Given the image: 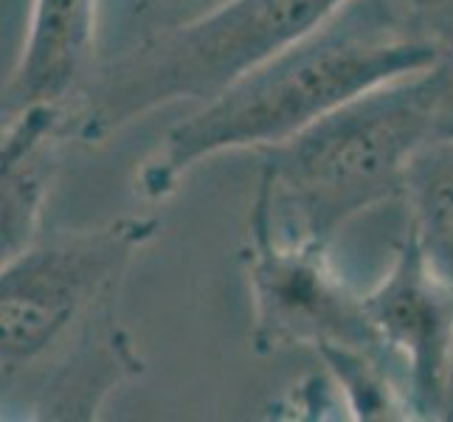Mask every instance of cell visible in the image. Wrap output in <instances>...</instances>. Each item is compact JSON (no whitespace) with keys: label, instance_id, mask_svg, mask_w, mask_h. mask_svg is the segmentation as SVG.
I'll return each mask as SVG.
<instances>
[{"label":"cell","instance_id":"obj_4","mask_svg":"<svg viewBox=\"0 0 453 422\" xmlns=\"http://www.w3.org/2000/svg\"><path fill=\"white\" fill-rule=\"evenodd\" d=\"M343 4L349 0H228L197 20L144 31L142 42L93 71L73 104V141L96 147L158 107L206 104Z\"/></svg>","mask_w":453,"mask_h":422},{"label":"cell","instance_id":"obj_6","mask_svg":"<svg viewBox=\"0 0 453 422\" xmlns=\"http://www.w3.org/2000/svg\"><path fill=\"white\" fill-rule=\"evenodd\" d=\"M366 316L403 369L414 419L453 417V288L405 228L386 276L364 293Z\"/></svg>","mask_w":453,"mask_h":422},{"label":"cell","instance_id":"obj_1","mask_svg":"<svg viewBox=\"0 0 453 422\" xmlns=\"http://www.w3.org/2000/svg\"><path fill=\"white\" fill-rule=\"evenodd\" d=\"M158 217L54 231L0 271V417L96 419L144 372L116 307Z\"/></svg>","mask_w":453,"mask_h":422},{"label":"cell","instance_id":"obj_8","mask_svg":"<svg viewBox=\"0 0 453 422\" xmlns=\"http://www.w3.org/2000/svg\"><path fill=\"white\" fill-rule=\"evenodd\" d=\"M96 0H35L23 54L0 93V111L71 107L93 76Z\"/></svg>","mask_w":453,"mask_h":422},{"label":"cell","instance_id":"obj_3","mask_svg":"<svg viewBox=\"0 0 453 422\" xmlns=\"http://www.w3.org/2000/svg\"><path fill=\"white\" fill-rule=\"evenodd\" d=\"M440 138L431 73L388 82L357 96L276 147L259 150L293 240L330 248L352 217L403 197L405 169Z\"/></svg>","mask_w":453,"mask_h":422},{"label":"cell","instance_id":"obj_2","mask_svg":"<svg viewBox=\"0 0 453 422\" xmlns=\"http://www.w3.org/2000/svg\"><path fill=\"white\" fill-rule=\"evenodd\" d=\"M436 57L411 0H349L316 31L175 124L142 169V195H175L195 164L282 144L341 104L434 68Z\"/></svg>","mask_w":453,"mask_h":422},{"label":"cell","instance_id":"obj_9","mask_svg":"<svg viewBox=\"0 0 453 422\" xmlns=\"http://www.w3.org/2000/svg\"><path fill=\"white\" fill-rule=\"evenodd\" d=\"M403 200L409 203V231L434 271L453 288V138L428 141L414 152Z\"/></svg>","mask_w":453,"mask_h":422},{"label":"cell","instance_id":"obj_11","mask_svg":"<svg viewBox=\"0 0 453 422\" xmlns=\"http://www.w3.org/2000/svg\"><path fill=\"white\" fill-rule=\"evenodd\" d=\"M223 4H228V0H142L135 14L147 26L144 31H158L197 20Z\"/></svg>","mask_w":453,"mask_h":422},{"label":"cell","instance_id":"obj_10","mask_svg":"<svg viewBox=\"0 0 453 422\" xmlns=\"http://www.w3.org/2000/svg\"><path fill=\"white\" fill-rule=\"evenodd\" d=\"M419 26L434 40L436 65L428 68L436 113H440V138H453V0H411Z\"/></svg>","mask_w":453,"mask_h":422},{"label":"cell","instance_id":"obj_5","mask_svg":"<svg viewBox=\"0 0 453 422\" xmlns=\"http://www.w3.org/2000/svg\"><path fill=\"white\" fill-rule=\"evenodd\" d=\"M242 257L254 304L251 343L259 355L293 347L316 352L347 347L395 361L366 316L364 293H355L335 273L326 245L279 231L273 186L265 175L248 214Z\"/></svg>","mask_w":453,"mask_h":422},{"label":"cell","instance_id":"obj_7","mask_svg":"<svg viewBox=\"0 0 453 422\" xmlns=\"http://www.w3.org/2000/svg\"><path fill=\"white\" fill-rule=\"evenodd\" d=\"M71 138V107L0 111V271L40 240L42 206Z\"/></svg>","mask_w":453,"mask_h":422}]
</instances>
